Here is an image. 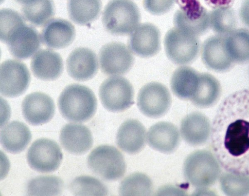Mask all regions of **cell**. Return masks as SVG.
<instances>
[{
    "label": "cell",
    "mask_w": 249,
    "mask_h": 196,
    "mask_svg": "<svg viewBox=\"0 0 249 196\" xmlns=\"http://www.w3.org/2000/svg\"><path fill=\"white\" fill-rule=\"evenodd\" d=\"M210 136L220 166L230 174L249 177V89L234 93L223 101Z\"/></svg>",
    "instance_id": "1"
},
{
    "label": "cell",
    "mask_w": 249,
    "mask_h": 196,
    "mask_svg": "<svg viewBox=\"0 0 249 196\" xmlns=\"http://www.w3.org/2000/svg\"><path fill=\"white\" fill-rule=\"evenodd\" d=\"M58 106L62 116L67 120L82 123L94 115L97 106L96 97L87 86L72 84L66 87L58 99Z\"/></svg>",
    "instance_id": "2"
},
{
    "label": "cell",
    "mask_w": 249,
    "mask_h": 196,
    "mask_svg": "<svg viewBox=\"0 0 249 196\" xmlns=\"http://www.w3.org/2000/svg\"><path fill=\"white\" fill-rule=\"evenodd\" d=\"M141 14L131 0H111L105 6L102 21L105 29L113 35L131 34L140 25Z\"/></svg>",
    "instance_id": "3"
},
{
    "label": "cell",
    "mask_w": 249,
    "mask_h": 196,
    "mask_svg": "<svg viewBox=\"0 0 249 196\" xmlns=\"http://www.w3.org/2000/svg\"><path fill=\"white\" fill-rule=\"evenodd\" d=\"M87 164L94 175L108 181L121 178L126 170L123 155L115 147L108 145L93 150L88 157Z\"/></svg>",
    "instance_id": "4"
},
{
    "label": "cell",
    "mask_w": 249,
    "mask_h": 196,
    "mask_svg": "<svg viewBox=\"0 0 249 196\" xmlns=\"http://www.w3.org/2000/svg\"><path fill=\"white\" fill-rule=\"evenodd\" d=\"M99 96L104 107L112 112L124 111L134 103L132 84L120 76H112L104 80L99 87Z\"/></svg>",
    "instance_id": "5"
},
{
    "label": "cell",
    "mask_w": 249,
    "mask_h": 196,
    "mask_svg": "<svg viewBox=\"0 0 249 196\" xmlns=\"http://www.w3.org/2000/svg\"><path fill=\"white\" fill-rule=\"evenodd\" d=\"M164 45L167 57L178 65H185L192 62L196 58L200 48L197 36L176 27L166 33Z\"/></svg>",
    "instance_id": "6"
},
{
    "label": "cell",
    "mask_w": 249,
    "mask_h": 196,
    "mask_svg": "<svg viewBox=\"0 0 249 196\" xmlns=\"http://www.w3.org/2000/svg\"><path fill=\"white\" fill-rule=\"evenodd\" d=\"M181 5L174 16L175 27L198 36L210 27V13L198 0H179Z\"/></svg>",
    "instance_id": "7"
},
{
    "label": "cell",
    "mask_w": 249,
    "mask_h": 196,
    "mask_svg": "<svg viewBox=\"0 0 249 196\" xmlns=\"http://www.w3.org/2000/svg\"><path fill=\"white\" fill-rule=\"evenodd\" d=\"M27 160L34 170L42 173L56 171L60 166L63 155L58 144L48 138L35 141L27 153Z\"/></svg>",
    "instance_id": "8"
},
{
    "label": "cell",
    "mask_w": 249,
    "mask_h": 196,
    "mask_svg": "<svg viewBox=\"0 0 249 196\" xmlns=\"http://www.w3.org/2000/svg\"><path fill=\"white\" fill-rule=\"evenodd\" d=\"M172 99L167 88L158 82L144 85L139 91L137 105L145 116L158 118L164 116L169 110Z\"/></svg>",
    "instance_id": "9"
},
{
    "label": "cell",
    "mask_w": 249,
    "mask_h": 196,
    "mask_svg": "<svg viewBox=\"0 0 249 196\" xmlns=\"http://www.w3.org/2000/svg\"><path fill=\"white\" fill-rule=\"evenodd\" d=\"M30 82V74L26 65L13 59L3 61L0 66V93L7 98L23 94Z\"/></svg>",
    "instance_id": "10"
},
{
    "label": "cell",
    "mask_w": 249,
    "mask_h": 196,
    "mask_svg": "<svg viewBox=\"0 0 249 196\" xmlns=\"http://www.w3.org/2000/svg\"><path fill=\"white\" fill-rule=\"evenodd\" d=\"M101 70L107 76H120L132 68L134 58L132 52L124 44L112 42L103 45L99 53Z\"/></svg>",
    "instance_id": "11"
},
{
    "label": "cell",
    "mask_w": 249,
    "mask_h": 196,
    "mask_svg": "<svg viewBox=\"0 0 249 196\" xmlns=\"http://www.w3.org/2000/svg\"><path fill=\"white\" fill-rule=\"evenodd\" d=\"M41 39L34 27L24 23L10 34L5 43L13 57L23 60L37 52L41 46Z\"/></svg>",
    "instance_id": "12"
},
{
    "label": "cell",
    "mask_w": 249,
    "mask_h": 196,
    "mask_svg": "<svg viewBox=\"0 0 249 196\" xmlns=\"http://www.w3.org/2000/svg\"><path fill=\"white\" fill-rule=\"evenodd\" d=\"M185 178L196 187L210 185L213 178V161L208 152L197 151L186 158L183 167Z\"/></svg>",
    "instance_id": "13"
},
{
    "label": "cell",
    "mask_w": 249,
    "mask_h": 196,
    "mask_svg": "<svg viewBox=\"0 0 249 196\" xmlns=\"http://www.w3.org/2000/svg\"><path fill=\"white\" fill-rule=\"evenodd\" d=\"M21 110L24 118L29 124L37 126L46 123L52 119L54 115L55 105L49 96L36 92L25 97L21 104Z\"/></svg>",
    "instance_id": "14"
},
{
    "label": "cell",
    "mask_w": 249,
    "mask_h": 196,
    "mask_svg": "<svg viewBox=\"0 0 249 196\" xmlns=\"http://www.w3.org/2000/svg\"><path fill=\"white\" fill-rule=\"evenodd\" d=\"M128 46L133 54L142 58L157 54L160 48V31L151 23L140 24L130 34Z\"/></svg>",
    "instance_id": "15"
},
{
    "label": "cell",
    "mask_w": 249,
    "mask_h": 196,
    "mask_svg": "<svg viewBox=\"0 0 249 196\" xmlns=\"http://www.w3.org/2000/svg\"><path fill=\"white\" fill-rule=\"evenodd\" d=\"M66 68L69 76L74 80L86 81L90 79L98 72L96 55L88 48H76L68 57Z\"/></svg>",
    "instance_id": "16"
},
{
    "label": "cell",
    "mask_w": 249,
    "mask_h": 196,
    "mask_svg": "<svg viewBox=\"0 0 249 196\" xmlns=\"http://www.w3.org/2000/svg\"><path fill=\"white\" fill-rule=\"evenodd\" d=\"M59 140L66 151L75 155L87 153L93 142L91 132L87 126L74 123L67 124L62 127Z\"/></svg>",
    "instance_id": "17"
},
{
    "label": "cell",
    "mask_w": 249,
    "mask_h": 196,
    "mask_svg": "<svg viewBox=\"0 0 249 196\" xmlns=\"http://www.w3.org/2000/svg\"><path fill=\"white\" fill-rule=\"evenodd\" d=\"M201 58L208 68L217 72L228 70L234 62L226 50L225 36L218 35L208 38L204 42Z\"/></svg>",
    "instance_id": "18"
},
{
    "label": "cell",
    "mask_w": 249,
    "mask_h": 196,
    "mask_svg": "<svg viewBox=\"0 0 249 196\" xmlns=\"http://www.w3.org/2000/svg\"><path fill=\"white\" fill-rule=\"evenodd\" d=\"M76 35L74 26L69 21L57 18L51 20L41 33L42 42L51 49H59L68 47Z\"/></svg>",
    "instance_id": "19"
},
{
    "label": "cell",
    "mask_w": 249,
    "mask_h": 196,
    "mask_svg": "<svg viewBox=\"0 0 249 196\" xmlns=\"http://www.w3.org/2000/svg\"><path fill=\"white\" fill-rule=\"evenodd\" d=\"M146 137L147 143L151 148L164 154L174 152L180 141L178 128L169 122H160L152 125Z\"/></svg>",
    "instance_id": "20"
},
{
    "label": "cell",
    "mask_w": 249,
    "mask_h": 196,
    "mask_svg": "<svg viewBox=\"0 0 249 196\" xmlns=\"http://www.w3.org/2000/svg\"><path fill=\"white\" fill-rule=\"evenodd\" d=\"M31 68L36 78L45 81L54 80L63 72V60L58 53L53 50H40L32 58Z\"/></svg>",
    "instance_id": "21"
},
{
    "label": "cell",
    "mask_w": 249,
    "mask_h": 196,
    "mask_svg": "<svg viewBox=\"0 0 249 196\" xmlns=\"http://www.w3.org/2000/svg\"><path fill=\"white\" fill-rule=\"evenodd\" d=\"M146 130L138 120L128 119L120 126L116 135L117 146L129 154L140 152L146 142Z\"/></svg>",
    "instance_id": "22"
},
{
    "label": "cell",
    "mask_w": 249,
    "mask_h": 196,
    "mask_svg": "<svg viewBox=\"0 0 249 196\" xmlns=\"http://www.w3.org/2000/svg\"><path fill=\"white\" fill-rule=\"evenodd\" d=\"M31 138L29 128L18 121L10 122L0 130L1 145L6 151L11 154H18L23 151Z\"/></svg>",
    "instance_id": "23"
},
{
    "label": "cell",
    "mask_w": 249,
    "mask_h": 196,
    "mask_svg": "<svg viewBox=\"0 0 249 196\" xmlns=\"http://www.w3.org/2000/svg\"><path fill=\"white\" fill-rule=\"evenodd\" d=\"M180 131L186 143L193 146L199 145L207 140L210 134V125L204 115L194 112L183 118Z\"/></svg>",
    "instance_id": "24"
},
{
    "label": "cell",
    "mask_w": 249,
    "mask_h": 196,
    "mask_svg": "<svg viewBox=\"0 0 249 196\" xmlns=\"http://www.w3.org/2000/svg\"><path fill=\"white\" fill-rule=\"evenodd\" d=\"M199 78V74L193 68L186 66L179 67L171 77V90L179 98L190 100L196 91Z\"/></svg>",
    "instance_id": "25"
},
{
    "label": "cell",
    "mask_w": 249,
    "mask_h": 196,
    "mask_svg": "<svg viewBox=\"0 0 249 196\" xmlns=\"http://www.w3.org/2000/svg\"><path fill=\"white\" fill-rule=\"evenodd\" d=\"M101 9V0H68L67 3L69 18L76 24L82 26L97 19Z\"/></svg>",
    "instance_id": "26"
},
{
    "label": "cell",
    "mask_w": 249,
    "mask_h": 196,
    "mask_svg": "<svg viewBox=\"0 0 249 196\" xmlns=\"http://www.w3.org/2000/svg\"><path fill=\"white\" fill-rule=\"evenodd\" d=\"M21 11L25 20L34 26L40 27L53 18L55 7L53 0H36L23 5Z\"/></svg>",
    "instance_id": "27"
},
{
    "label": "cell",
    "mask_w": 249,
    "mask_h": 196,
    "mask_svg": "<svg viewBox=\"0 0 249 196\" xmlns=\"http://www.w3.org/2000/svg\"><path fill=\"white\" fill-rule=\"evenodd\" d=\"M220 91V84L214 76L206 73L199 74L197 89L190 100L196 106L207 107L215 101Z\"/></svg>",
    "instance_id": "28"
},
{
    "label": "cell",
    "mask_w": 249,
    "mask_h": 196,
    "mask_svg": "<svg viewBox=\"0 0 249 196\" xmlns=\"http://www.w3.org/2000/svg\"><path fill=\"white\" fill-rule=\"evenodd\" d=\"M226 48L234 62L249 61V30L235 29L225 36Z\"/></svg>",
    "instance_id": "29"
},
{
    "label": "cell",
    "mask_w": 249,
    "mask_h": 196,
    "mask_svg": "<svg viewBox=\"0 0 249 196\" xmlns=\"http://www.w3.org/2000/svg\"><path fill=\"white\" fill-rule=\"evenodd\" d=\"M63 188V181L57 176H39L28 182L27 193L29 196H57L61 194Z\"/></svg>",
    "instance_id": "30"
},
{
    "label": "cell",
    "mask_w": 249,
    "mask_h": 196,
    "mask_svg": "<svg viewBox=\"0 0 249 196\" xmlns=\"http://www.w3.org/2000/svg\"><path fill=\"white\" fill-rule=\"evenodd\" d=\"M152 190L151 179L141 173L129 175L122 181L119 187V193L121 196H149Z\"/></svg>",
    "instance_id": "31"
},
{
    "label": "cell",
    "mask_w": 249,
    "mask_h": 196,
    "mask_svg": "<svg viewBox=\"0 0 249 196\" xmlns=\"http://www.w3.org/2000/svg\"><path fill=\"white\" fill-rule=\"evenodd\" d=\"M210 26L218 35L226 36L235 29L236 19L229 7L216 8L210 13Z\"/></svg>",
    "instance_id": "32"
},
{
    "label": "cell",
    "mask_w": 249,
    "mask_h": 196,
    "mask_svg": "<svg viewBox=\"0 0 249 196\" xmlns=\"http://www.w3.org/2000/svg\"><path fill=\"white\" fill-rule=\"evenodd\" d=\"M70 191L75 196H106L108 190L99 179L88 176L76 177L71 182Z\"/></svg>",
    "instance_id": "33"
},
{
    "label": "cell",
    "mask_w": 249,
    "mask_h": 196,
    "mask_svg": "<svg viewBox=\"0 0 249 196\" xmlns=\"http://www.w3.org/2000/svg\"><path fill=\"white\" fill-rule=\"evenodd\" d=\"M25 23L24 19L18 12L3 8L0 11V39L5 43L10 34L21 25Z\"/></svg>",
    "instance_id": "34"
},
{
    "label": "cell",
    "mask_w": 249,
    "mask_h": 196,
    "mask_svg": "<svg viewBox=\"0 0 249 196\" xmlns=\"http://www.w3.org/2000/svg\"><path fill=\"white\" fill-rule=\"evenodd\" d=\"M176 0H143L144 9L155 15L164 14L170 11Z\"/></svg>",
    "instance_id": "35"
},
{
    "label": "cell",
    "mask_w": 249,
    "mask_h": 196,
    "mask_svg": "<svg viewBox=\"0 0 249 196\" xmlns=\"http://www.w3.org/2000/svg\"><path fill=\"white\" fill-rule=\"evenodd\" d=\"M240 17L243 23L249 27V0H245L240 10Z\"/></svg>",
    "instance_id": "36"
},
{
    "label": "cell",
    "mask_w": 249,
    "mask_h": 196,
    "mask_svg": "<svg viewBox=\"0 0 249 196\" xmlns=\"http://www.w3.org/2000/svg\"><path fill=\"white\" fill-rule=\"evenodd\" d=\"M18 3L22 5L27 4L33 2L36 0H15Z\"/></svg>",
    "instance_id": "37"
}]
</instances>
